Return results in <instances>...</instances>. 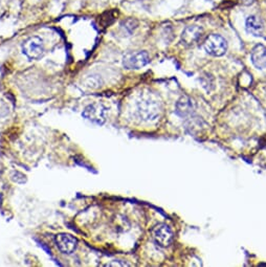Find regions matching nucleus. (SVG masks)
<instances>
[{
	"label": "nucleus",
	"instance_id": "obj_13",
	"mask_svg": "<svg viewBox=\"0 0 266 267\" xmlns=\"http://www.w3.org/2000/svg\"><path fill=\"white\" fill-rule=\"evenodd\" d=\"M107 266H130V264L126 263V262H121L120 263V261H117V262H113V263L107 264Z\"/></svg>",
	"mask_w": 266,
	"mask_h": 267
},
{
	"label": "nucleus",
	"instance_id": "obj_8",
	"mask_svg": "<svg viewBox=\"0 0 266 267\" xmlns=\"http://www.w3.org/2000/svg\"><path fill=\"white\" fill-rule=\"evenodd\" d=\"M203 32V30L198 26H191L184 28L181 35V41L186 46H193L199 40Z\"/></svg>",
	"mask_w": 266,
	"mask_h": 267
},
{
	"label": "nucleus",
	"instance_id": "obj_2",
	"mask_svg": "<svg viewBox=\"0 0 266 267\" xmlns=\"http://www.w3.org/2000/svg\"><path fill=\"white\" fill-rule=\"evenodd\" d=\"M203 48L204 50L213 57H221L227 50V42L222 36L212 34L205 39Z\"/></svg>",
	"mask_w": 266,
	"mask_h": 267
},
{
	"label": "nucleus",
	"instance_id": "obj_1",
	"mask_svg": "<svg viewBox=\"0 0 266 267\" xmlns=\"http://www.w3.org/2000/svg\"><path fill=\"white\" fill-rule=\"evenodd\" d=\"M161 105L151 94H144L136 102V114L144 122H152L159 118Z\"/></svg>",
	"mask_w": 266,
	"mask_h": 267
},
{
	"label": "nucleus",
	"instance_id": "obj_10",
	"mask_svg": "<svg viewBox=\"0 0 266 267\" xmlns=\"http://www.w3.org/2000/svg\"><path fill=\"white\" fill-rule=\"evenodd\" d=\"M194 108H195L194 102L189 96H181L177 101L175 105V112L177 114V116L184 118V116H190L193 112Z\"/></svg>",
	"mask_w": 266,
	"mask_h": 267
},
{
	"label": "nucleus",
	"instance_id": "obj_3",
	"mask_svg": "<svg viewBox=\"0 0 266 267\" xmlns=\"http://www.w3.org/2000/svg\"><path fill=\"white\" fill-rule=\"evenodd\" d=\"M44 44L40 37L34 36L27 39L22 44V52L31 60H38L44 54Z\"/></svg>",
	"mask_w": 266,
	"mask_h": 267
},
{
	"label": "nucleus",
	"instance_id": "obj_4",
	"mask_svg": "<svg viewBox=\"0 0 266 267\" xmlns=\"http://www.w3.org/2000/svg\"><path fill=\"white\" fill-rule=\"evenodd\" d=\"M108 108L102 103H94L88 105L84 110L82 116L88 120L102 125L107 120Z\"/></svg>",
	"mask_w": 266,
	"mask_h": 267
},
{
	"label": "nucleus",
	"instance_id": "obj_6",
	"mask_svg": "<svg viewBox=\"0 0 266 267\" xmlns=\"http://www.w3.org/2000/svg\"><path fill=\"white\" fill-rule=\"evenodd\" d=\"M152 237L159 246L167 248L173 241V232L167 224H158L152 230Z\"/></svg>",
	"mask_w": 266,
	"mask_h": 267
},
{
	"label": "nucleus",
	"instance_id": "obj_11",
	"mask_svg": "<svg viewBox=\"0 0 266 267\" xmlns=\"http://www.w3.org/2000/svg\"><path fill=\"white\" fill-rule=\"evenodd\" d=\"M245 28L248 34L260 37L263 32V22L257 16H249L245 21Z\"/></svg>",
	"mask_w": 266,
	"mask_h": 267
},
{
	"label": "nucleus",
	"instance_id": "obj_9",
	"mask_svg": "<svg viewBox=\"0 0 266 267\" xmlns=\"http://www.w3.org/2000/svg\"><path fill=\"white\" fill-rule=\"evenodd\" d=\"M250 59L252 64L259 70H263L266 68V48L263 44H257L252 48Z\"/></svg>",
	"mask_w": 266,
	"mask_h": 267
},
{
	"label": "nucleus",
	"instance_id": "obj_7",
	"mask_svg": "<svg viewBox=\"0 0 266 267\" xmlns=\"http://www.w3.org/2000/svg\"><path fill=\"white\" fill-rule=\"evenodd\" d=\"M56 244L58 248H59L63 254H73L77 246H78V240L69 234H58L56 236Z\"/></svg>",
	"mask_w": 266,
	"mask_h": 267
},
{
	"label": "nucleus",
	"instance_id": "obj_5",
	"mask_svg": "<svg viewBox=\"0 0 266 267\" xmlns=\"http://www.w3.org/2000/svg\"><path fill=\"white\" fill-rule=\"evenodd\" d=\"M149 62L150 57L145 50L128 52L123 58V65L126 70H141Z\"/></svg>",
	"mask_w": 266,
	"mask_h": 267
},
{
	"label": "nucleus",
	"instance_id": "obj_12",
	"mask_svg": "<svg viewBox=\"0 0 266 267\" xmlns=\"http://www.w3.org/2000/svg\"><path fill=\"white\" fill-rule=\"evenodd\" d=\"M83 85L84 87L91 89V90H95V89H99L102 87L103 80H102V78L98 74H90V76H87L83 80Z\"/></svg>",
	"mask_w": 266,
	"mask_h": 267
}]
</instances>
